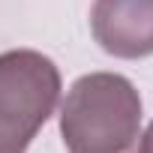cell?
Returning a JSON list of instances; mask_svg holds the SVG:
<instances>
[{
  "label": "cell",
  "mask_w": 153,
  "mask_h": 153,
  "mask_svg": "<svg viewBox=\"0 0 153 153\" xmlns=\"http://www.w3.org/2000/svg\"><path fill=\"white\" fill-rule=\"evenodd\" d=\"M90 30L99 48L120 60L153 54V0H93Z\"/></svg>",
  "instance_id": "3957f363"
},
{
  "label": "cell",
  "mask_w": 153,
  "mask_h": 153,
  "mask_svg": "<svg viewBox=\"0 0 153 153\" xmlns=\"http://www.w3.org/2000/svg\"><path fill=\"white\" fill-rule=\"evenodd\" d=\"M69 153H141V96L126 75H81L60 105Z\"/></svg>",
  "instance_id": "6da1fadb"
},
{
  "label": "cell",
  "mask_w": 153,
  "mask_h": 153,
  "mask_svg": "<svg viewBox=\"0 0 153 153\" xmlns=\"http://www.w3.org/2000/svg\"><path fill=\"white\" fill-rule=\"evenodd\" d=\"M141 153H153V123L147 126V132H141Z\"/></svg>",
  "instance_id": "277c9868"
},
{
  "label": "cell",
  "mask_w": 153,
  "mask_h": 153,
  "mask_svg": "<svg viewBox=\"0 0 153 153\" xmlns=\"http://www.w3.org/2000/svg\"><path fill=\"white\" fill-rule=\"evenodd\" d=\"M60 72L33 48L0 54V153H27L60 102Z\"/></svg>",
  "instance_id": "7a4b0ae2"
}]
</instances>
